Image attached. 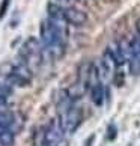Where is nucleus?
Instances as JSON below:
<instances>
[{"instance_id": "6", "label": "nucleus", "mask_w": 140, "mask_h": 146, "mask_svg": "<svg viewBox=\"0 0 140 146\" xmlns=\"http://www.w3.org/2000/svg\"><path fill=\"white\" fill-rule=\"evenodd\" d=\"M63 18H65L66 24L77 26V27L88 23V14L74 6H63Z\"/></svg>"}, {"instance_id": "2", "label": "nucleus", "mask_w": 140, "mask_h": 146, "mask_svg": "<svg viewBox=\"0 0 140 146\" xmlns=\"http://www.w3.org/2000/svg\"><path fill=\"white\" fill-rule=\"evenodd\" d=\"M5 71L2 72L6 78V83L11 86H18V88H27L32 82V71L30 66H27L24 62H18V63H6L3 65Z\"/></svg>"}, {"instance_id": "8", "label": "nucleus", "mask_w": 140, "mask_h": 146, "mask_svg": "<svg viewBox=\"0 0 140 146\" xmlns=\"http://www.w3.org/2000/svg\"><path fill=\"white\" fill-rule=\"evenodd\" d=\"M89 95H90V101H92L96 107H101V106L104 104V98H105L104 84L103 83L92 84L89 88Z\"/></svg>"}, {"instance_id": "1", "label": "nucleus", "mask_w": 140, "mask_h": 146, "mask_svg": "<svg viewBox=\"0 0 140 146\" xmlns=\"http://www.w3.org/2000/svg\"><path fill=\"white\" fill-rule=\"evenodd\" d=\"M68 29L66 23L53 21L50 18L42 20L39 26V41L44 51H47L53 59H60L65 54Z\"/></svg>"}, {"instance_id": "13", "label": "nucleus", "mask_w": 140, "mask_h": 146, "mask_svg": "<svg viewBox=\"0 0 140 146\" xmlns=\"http://www.w3.org/2000/svg\"><path fill=\"white\" fill-rule=\"evenodd\" d=\"M136 29H137V35L140 36V18L137 20V23H136Z\"/></svg>"}, {"instance_id": "12", "label": "nucleus", "mask_w": 140, "mask_h": 146, "mask_svg": "<svg viewBox=\"0 0 140 146\" xmlns=\"http://www.w3.org/2000/svg\"><path fill=\"white\" fill-rule=\"evenodd\" d=\"M11 5V0H2V5H0V20H2L5 15H6V11Z\"/></svg>"}, {"instance_id": "5", "label": "nucleus", "mask_w": 140, "mask_h": 146, "mask_svg": "<svg viewBox=\"0 0 140 146\" xmlns=\"http://www.w3.org/2000/svg\"><path fill=\"white\" fill-rule=\"evenodd\" d=\"M63 134L65 133H63L59 121H51L44 131V146H57L62 142Z\"/></svg>"}, {"instance_id": "4", "label": "nucleus", "mask_w": 140, "mask_h": 146, "mask_svg": "<svg viewBox=\"0 0 140 146\" xmlns=\"http://www.w3.org/2000/svg\"><path fill=\"white\" fill-rule=\"evenodd\" d=\"M42 51H44V47H42L41 41H38L36 38H29L20 50L21 62H24L27 66H30L32 63H39Z\"/></svg>"}, {"instance_id": "11", "label": "nucleus", "mask_w": 140, "mask_h": 146, "mask_svg": "<svg viewBox=\"0 0 140 146\" xmlns=\"http://www.w3.org/2000/svg\"><path fill=\"white\" fill-rule=\"evenodd\" d=\"M0 95L9 98V96L12 95V86L9 83H0Z\"/></svg>"}, {"instance_id": "3", "label": "nucleus", "mask_w": 140, "mask_h": 146, "mask_svg": "<svg viewBox=\"0 0 140 146\" xmlns=\"http://www.w3.org/2000/svg\"><path fill=\"white\" fill-rule=\"evenodd\" d=\"M59 123L63 129L65 134H72L78 129L80 123H82V110L74 104L63 107L59 113Z\"/></svg>"}, {"instance_id": "9", "label": "nucleus", "mask_w": 140, "mask_h": 146, "mask_svg": "<svg viewBox=\"0 0 140 146\" xmlns=\"http://www.w3.org/2000/svg\"><path fill=\"white\" fill-rule=\"evenodd\" d=\"M47 14L48 18L53 21H62V23H66L65 18H63V6H60L56 2H50L47 5Z\"/></svg>"}, {"instance_id": "10", "label": "nucleus", "mask_w": 140, "mask_h": 146, "mask_svg": "<svg viewBox=\"0 0 140 146\" xmlns=\"http://www.w3.org/2000/svg\"><path fill=\"white\" fill-rule=\"evenodd\" d=\"M15 143V131L12 128L0 125V146H14Z\"/></svg>"}, {"instance_id": "7", "label": "nucleus", "mask_w": 140, "mask_h": 146, "mask_svg": "<svg viewBox=\"0 0 140 146\" xmlns=\"http://www.w3.org/2000/svg\"><path fill=\"white\" fill-rule=\"evenodd\" d=\"M105 51L110 54V57L113 59V62L116 63L117 68H121V66H123V65L127 63L125 57H123V53H122V48H121V44H119V42H116V41L110 42L109 47L105 48Z\"/></svg>"}]
</instances>
